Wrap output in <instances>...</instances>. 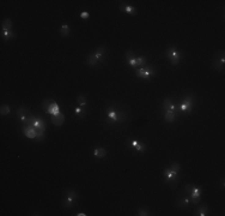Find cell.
I'll return each mask as SVG.
<instances>
[{"instance_id": "1", "label": "cell", "mask_w": 225, "mask_h": 216, "mask_svg": "<svg viewBox=\"0 0 225 216\" xmlns=\"http://www.w3.org/2000/svg\"><path fill=\"white\" fill-rule=\"evenodd\" d=\"M127 119V114L124 111H117L114 107L107 108V124L112 125L116 123H122Z\"/></svg>"}, {"instance_id": "2", "label": "cell", "mask_w": 225, "mask_h": 216, "mask_svg": "<svg viewBox=\"0 0 225 216\" xmlns=\"http://www.w3.org/2000/svg\"><path fill=\"white\" fill-rule=\"evenodd\" d=\"M64 195H65V198H64L62 202H61L64 209H70V208H72V207L76 204L77 199L79 198V193H78L77 191L72 190V188L65 190Z\"/></svg>"}, {"instance_id": "3", "label": "cell", "mask_w": 225, "mask_h": 216, "mask_svg": "<svg viewBox=\"0 0 225 216\" xmlns=\"http://www.w3.org/2000/svg\"><path fill=\"white\" fill-rule=\"evenodd\" d=\"M165 57L169 59L171 65H179L182 59V53L175 46H171L165 51Z\"/></svg>"}, {"instance_id": "4", "label": "cell", "mask_w": 225, "mask_h": 216, "mask_svg": "<svg viewBox=\"0 0 225 216\" xmlns=\"http://www.w3.org/2000/svg\"><path fill=\"white\" fill-rule=\"evenodd\" d=\"M194 106V95L192 94H187L184 95L182 99V102L179 104V111L182 113H190Z\"/></svg>"}, {"instance_id": "5", "label": "cell", "mask_w": 225, "mask_h": 216, "mask_svg": "<svg viewBox=\"0 0 225 216\" xmlns=\"http://www.w3.org/2000/svg\"><path fill=\"white\" fill-rule=\"evenodd\" d=\"M135 76L142 78V79H150L156 76V69L155 66L149 65V66H144V67H137L135 69Z\"/></svg>"}, {"instance_id": "6", "label": "cell", "mask_w": 225, "mask_h": 216, "mask_svg": "<svg viewBox=\"0 0 225 216\" xmlns=\"http://www.w3.org/2000/svg\"><path fill=\"white\" fill-rule=\"evenodd\" d=\"M163 175L165 176V179H167V183H168L169 185L171 187H176L177 186V184H179V180H180V178H179V174H176V173H174L170 168H167L164 173H163Z\"/></svg>"}, {"instance_id": "7", "label": "cell", "mask_w": 225, "mask_h": 216, "mask_svg": "<svg viewBox=\"0 0 225 216\" xmlns=\"http://www.w3.org/2000/svg\"><path fill=\"white\" fill-rule=\"evenodd\" d=\"M213 67L218 71H224L225 67V57H224V52L220 51L219 52V58L217 57V59L213 61Z\"/></svg>"}, {"instance_id": "8", "label": "cell", "mask_w": 225, "mask_h": 216, "mask_svg": "<svg viewBox=\"0 0 225 216\" xmlns=\"http://www.w3.org/2000/svg\"><path fill=\"white\" fill-rule=\"evenodd\" d=\"M30 114H31V113L29 112V109L28 108H25V107H19V108L17 109V116L19 118V120H20L24 125H27Z\"/></svg>"}, {"instance_id": "9", "label": "cell", "mask_w": 225, "mask_h": 216, "mask_svg": "<svg viewBox=\"0 0 225 216\" xmlns=\"http://www.w3.org/2000/svg\"><path fill=\"white\" fill-rule=\"evenodd\" d=\"M200 196H201V187L195 186L194 187V190L189 193L190 203H193V204H199V202H200Z\"/></svg>"}, {"instance_id": "10", "label": "cell", "mask_w": 225, "mask_h": 216, "mask_svg": "<svg viewBox=\"0 0 225 216\" xmlns=\"http://www.w3.org/2000/svg\"><path fill=\"white\" fill-rule=\"evenodd\" d=\"M22 131H23L24 136L28 137V138H30V139H35L36 136H37L36 129H35L34 126H30V125H24V126L22 127Z\"/></svg>"}, {"instance_id": "11", "label": "cell", "mask_w": 225, "mask_h": 216, "mask_svg": "<svg viewBox=\"0 0 225 216\" xmlns=\"http://www.w3.org/2000/svg\"><path fill=\"white\" fill-rule=\"evenodd\" d=\"M94 54H95V57L97 58L98 63H103L105 60V48L103 46H99V47L96 48V51H95Z\"/></svg>"}, {"instance_id": "12", "label": "cell", "mask_w": 225, "mask_h": 216, "mask_svg": "<svg viewBox=\"0 0 225 216\" xmlns=\"http://www.w3.org/2000/svg\"><path fill=\"white\" fill-rule=\"evenodd\" d=\"M119 9L122 11V12H126L128 14H132V16H135L137 14V9L132 5H127V4H121L119 6Z\"/></svg>"}, {"instance_id": "13", "label": "cell", "mask_w": 225, "mask_h": 216, "mask_svg": "<svg viewBox=\"0 0 225 216\" xmlns=\"http://www.w3.org/2000/svg\"><path fill=\"white\" fill-rule=\"evenodd\" d=\"M65 121V115L62 114L61 112L56 115H52V123L55 125V126H61Z\"/></svg>"}, {"instance_id": "14", "label": "cell", "mask_w": 225, "mask_h": 216, "mask_svg": "<svg viewBox=\"0 0 225 216\" xmlns=\"http://www.w3.org/2000/svg\"><path fill=\"white\" fill-rule=\"evenodd\" d=\"M61 111H60V107H59V104L56 103L55 101H53L52 103H50V106H49V108H48V111L46 112V113H48V114L50 115H56L59 114Z\"/></svg>"}, {"instance_id": "15", "label": "cell", "mask_w": 225, "mask_h": 216, "mask_svg": "<svg viewBox=\"0 0 225 216\" xmlns=\"http://www.w3.org/2000/svg\"><path fill=\"white\" fill-rule=\"evenodd\" d=\"M94 156L97 158H104L105 156H107V150L104 149V148H96L95 150H94Z\"/></svg>"}, {"instance_id": "16", "label": "cell", "mask_w": 225, "mask_h": 216, "mask_svg": "<svg viewBox=\"0 0 225 216\" xmlns=\"http://www.w3.org/2000/svg\"><path fill=\"white\" fill-rule=\"evenodd\" d=\"M176 119V113L174 111H165L164 113V120L167 123H174Z\"/></svg>"}, {"instance_id": "17", "label": "cell", "mask_w": 225, "mask_h": 216, "mask_svg": "<svg viewBox=\"0 0 225 216\" xmlns=\"http://www.w3.org/2000/svg\"><path fill=\"white\" fill-rule=\"evenodd\" d=\"M86 64H87L89 66H96V65L98 64V60H97V58L95 57L94 53H90V54L86 57Z\"/></svg>"}, {"instance_id": "18", "label": "cell", "mask_w": 225, "mask_h": 216, "mask_svg": "<svg viewBox=\"0 0 225 216\" xmlns=\"http://www.w3.org/2000/svg\"><path fill=\"white\" fill-rule=\"evenodd\" d=\"M189 204H190V199H189V197H182V198H180V199L177 201V205H179L180 208H182V209L188 208V207H189Z\"/></svg>"}, {"instance_id": "19", "label": "cell", "mask_w": 225, "mask_h": 216, "mask_svg": "<svg viewBox=\"0 0 225 216\" xmlns=\"http://www.w3.org/2000/svg\"><path fill=\"white\" fill-rule=\"evenodd\" d=\"M1 36L4 39V41H10L14 37V32L11 30H2L1 31Z\"/></svg>"}, {"instance_id": "20", "label": "cell", "mask_w": 225, "mask_h": 216, "mask_svg": "<svg viewBox=\"0 0 225 216\" xmlns=\"http://www.w3.org/2000/svg\"><path fill=\"white\" fill-rule=\"evenodd\" d=\"M210 213V209L206 207V205H200L195 210V215H200V216H206Z\"/></svg>"}, {"instance_id": "21", "label": "cell", "mask_w": 225, "mask_h": 216, "mask_svg": "<svg viewBox=\"0 0 225 216\" xmlns=\"http://www.w3.org/2000/svg\"><path fill=\"white\" fill-rule=\"evenodd\" d=\"M74 114L77 115V118H79V119L85 118V115H86L85 108H82V107H74Z\"/></svg>"}, {"instance_id": "22", "label": "cell", "mask_w": 225, "mask_h": 216, "mask_svg": "<svg viewBox=\"0 0 225 216\" xmlns=\"http://www.w3.org/2000/svg\"><path fill=\"white\" fill-rule=\"evenodd\" d=\"M11 28H12V22H11V19H9V18L4 19L2 23H1V30H11Z\"/></svg>"}, {"instance_id": "23", "label": "cell", "mask_w": 225, "mask_h": 216, "mask_svg": "<svg viewBox=\"0 0 225 216\" xmlns=\"http://www.w3.org/2000/svg\"><path fill=\"white\" fill-rule=\"evenodd\" d=\"M77 101H78V103H79V107L86 108V106H87V100H86V97H85L84 95H78Z\"/></svg>"}, {"instance_id": "24", "label": "cell", "mask_w": 225, "mask_h": 216, "mask_svg": "<svg viewBox=\"0 0 225 216\" xmlns=\"http://www.w3.org/2000/svg\"><path fill=\"white\" fill-rule=\"evenodd\" d=\"M71 32V28L68 27V24H64L61 28H60V35L61 36H68Z\"/></svg>"}, {"instance_id": "25", "label": "cell", "mask_w": 225, "mask_h": 216, "mask_svg": "<svg viewBox=\"0 0 225 216\" xmlns=\"http://www.w3.org/2000/svg\"><path fill=\"white\" fill-rule=\"evenodd\" d=\"M172 103H174V101L168 97V99H165V100L163 101V103H162V108H163L164 111H169V109H170V107L172 106Z\"/></svg>"}, {"instance_id": "26", "label": "cell", "mask_w": 225, "mask_h": 216, "mask_svg": "<svg viewBox=\"0 0 225 216\" xmlns=\"http://www.w3.org/2000/svg\"><path fill=\"white\" fill-rule=\"evenodd\" d=\"M10 112H11V108H10L9 104H2V106L0 107V114L1 115L10 114Z\"/></svg>"}, {"instance_id": "27", "label": "cell", "mask_w": 225, "mask_h": 216, "mask_svg": "<svg viewBox=\"0 0 225 216\" xmlns=\"http://www.w3.org/2000/svg\"><path fill=\"white\" fill-rule=\"evenodd\" d=\"M171 171L174 173H176V174H179V172L181 171V166H180V163H177V162H174V163H171L170 165V167H169Z\"/></svg>"}, {"instance_id": "28", "label": "cell", "mask_w": 225, "mask_h": 216, "mask_svg": "<svg viewBox=\"0 0 225 216\" xmlns=\"http://www.w3.org/2000/svg\"><path fill=\"white\" fill-rule=\"evenodd\" d=\"M146 63H147L146 57H138L137 58V65H138L139 67H144V66L146 65Z\"/></svg>"}, {"instance_id": "29", "label": "cell", "mask_w": 225, "mask_h": 216, "mask_svg": "<svg viewBox=\"0 0 225 216\" xmlns=\"http://www.w3.org/2000/svg\"><path fill=\"white\" fill-rule=\"evenodd\" d=\"M53 102V100H50V99H46V100L42 102V109L44 112H47L48 111V108H49V106H50V103Z\"/></svg>"}, {"instance_id": "30", "label": "cell", "mask_w": 225, "mask_h": 216, "mask_svg": "<svg viewBox=\"0 0 225 216\" xmlns=\"http://www.w3.org/2000/svg\"><path fill=\"white\" fill-rule=\"evenodd\" d=\"M137 151H139V153H144L145 150H146V144L142 143V142H139V143L137 144V146L134 148Z\"/></svg>"}, {"instance_id": "31", "label": "cell", "mask_w": 225, "mask_h": 216, "mask_svg": "<svg viewBox=\"0 0 225 216\" xmlns=\"http://www.w3.org/2000/svg\"><path fill=\"white\" fill-rule=\"evenodd\" d=\"M138 143H139V142H138V141H135V139H128V141H127V146H129V148H133V149H134Z\"/></svg>"}, {"instance_id": "32", "label": "cell", "mask_w": 225, "mask_h": 216, "mask_svg": "<svg viewBox=\"0 0 225 216\" xmlns=\"http://www.w3.org/2000/svg\"><path fill=\"white\" fill-rule=\"evenodd\" d=\"M137 215H139V216H149V215H151V213H150L147 209H139Z\"/></svg>"}, {"instance_id": "33", "label": "cell", "mask_w": 225, "mask_h": 216, "mask_svg": "<svg viewBox=\"0 0 225 216\" xmlns=\"http://www.w3.org/2000/svg\"><path fill=\"white\" fill-rule=\"evenodd\" d=\"M194 187H195V185H194V184H187V185H186V188H184V191H186V192L189 195V193H190V192L194 190Z\"/></svg>"}, {"instance_id": "34", "label": "cell", "mask_w": 225, "mask_h": 216, "mask_svg": "<svg viewBox=\"0 0 225 216\" xmlns=\"http://www.w3.org/2000/svg\"><path fill=\"white\" fill-rule=\"evenodd\" d=\"M127 61H128V64H129L131 66H133V67L137 69V66H138V65H137V58L134 57V58H132V59H129V60H127Z\"/></svg>"}, {"instance_id": "35", "label": "cell", "mask_w": 225, "mask_h": 216, "mask_svg": "<svg viewBox=\"0 0 225 216\" xmlns=\"http://www.w3.org/2000/svg\"><path fill=\"white\" fill-rule=\"evenodd\" d=\"M132 58H134V52H133V51H128L126 53V59L127 60H129V59H132Z\"/></svg>"}, {"instance_id": "36", "label": "cell", "mask_w": 225, "mask_h": 216, "mask_svg": "<svg viewBox=\"0 0 225 216\" xmlns=\"http://www.w3.org/2000/svg\"><path fill=\"white\" fill-rule=\"evenodd\" d=\"M89 16H90V14H89L87 11H83V12L80 13V18H82V19H87V18H89Z\"/></svg>"}, {"instance_id": "37", "label": "cell", "mask_w": 225, "mask_h": 216, "mask_svg": "<svg viewBox=\"0 0 225 216\" xmlns=\"http://www.w3.org/2000/svg\"><path fill=\"white\" fill-rule=\"evenodd\" d=\"M77 216H86V214L85 213H78V214H76Z\"/></svg>"}]
</instances>
